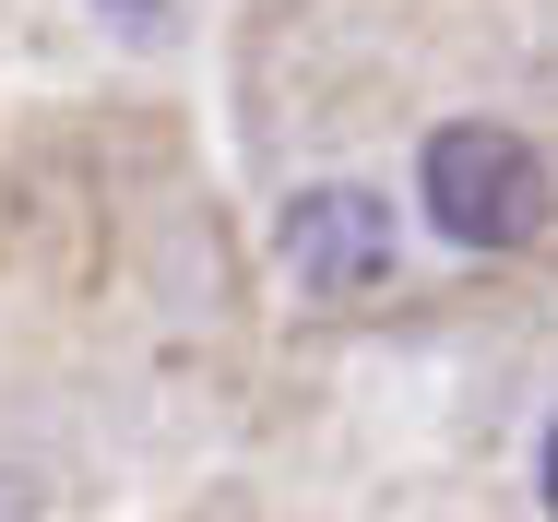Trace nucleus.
I'll return each mask as SVG.
<instances>
[{
	"label": "nucleus",
	"instance_id": "f257e3e1",
	"mask_svg": "<svg viewBox=\"0 0 558 522\" xmlns=\"http://www.w3.org/2000/svg\"><path fill=\"white\" fill-rule=\"evenodd\" d=\"M535 214H547V167L523 131H499V119L428 131V226L451 250H523Z\"/></svg>",
	"mask_w": 558,
	"mask_h": 522
},
{
	"label": "nucleus",
	"instance_id": "f03ea898",
	"mask_svg": "<svg viewBox=\"0 0 558 522\" xmlns=\"http://www.w3.org/2000/svg\"><path fill=\"white\" fill-rule=\"evenodd\" d=\"M286 262L310 286H380L392 274V214L368 203V191H310V203L286 214Z\"/></svg>",
	"mask_w": 558,
	"mask_h": 522
},
{
	"label": "nucleus",
	"instance_id": "7ed1b4c3",
	"mask_svg": "<svg viewBox=\"0 0 558 522\" xmlns=\"http://www.w3.org/2000/svg\"><path fill=\"white\" fill-rule=\"evenodd\" d=\"M535 487H547V511H558V416H547V451H535Z\"/></svg>",
	"mask_w": 558,
	"mask_h": 522
}]
</instances>
